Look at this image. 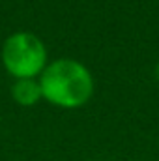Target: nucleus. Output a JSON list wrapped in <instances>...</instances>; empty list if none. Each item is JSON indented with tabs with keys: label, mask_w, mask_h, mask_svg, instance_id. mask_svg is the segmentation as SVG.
I'll return each instance as SVG.
<instances>
[{
	"label": "nucleus",
	"mask_w": 159,
	"mask_h": 161,
	"mask_svg": "<svg viewBox=\"0 0 159 161\" xmlns=\"http://www.w3.org/2000/svg\"><path fill=\"white\" fill-rule=\"evenodd\" d=\"M11 96L17 103L28 107V105H34L38 103L41 97V86L40 80L34 79H17L15 84L11 86Z\"/></svg>",
	"instance_id": "3"
},
{
	"label": "nucleus",
	"mask_w": 159,
	"mask_h": 161,
	"mask_svg": "<svg viewBox=\"0 0 159 161\" xmlns=\"http://www.w3.org/2000/svg\"><path fill=\"white\" fill-rule=\"evenodd\" d=\"M2 64L17 79H34L47 66V49L30 32H15L2 45Z\"/></svg>",
	"instance_id": "2"
},
{
	"label": "nucleus",
	"mask_w": 159,
	"mask_h": 161,
	"mask_svg": "<svg viewBox=\"0 0 159 161\" xmlns=\"http://www.w3.org/2000/svg\"><path fill=\"white\" fill-rule=\"evenodd\" d=\"M40 86L41 97L66 109L84 105L94 94V79L90 71L86 66L71 58H60L45 66Z\"/></svg>",
	"instance_id": "1"
},
{
	"label": "nucleus",
	"mask_w": 159,
	"mask_h": 161,
	"mask_svg": "<svg viewBox=\"0 0 159 161\" xmlns=\"http://www.w3.org/2000/svg\"><path fill=\"white\" fill-rule=\"evenodd\" d=\"M156 77H157V80H159V64L156 66Z\"/></svg>",
	"instance_id": "4"
}]
</instances>
